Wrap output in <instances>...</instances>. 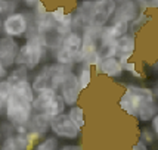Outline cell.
<instances>
[{"label":"cell","mask_w":158,"mask_h":150,"mask_svg":"<svg viewBox=\"0 0 158 150\" xmlns=\"http://www.w3.org/2000/svg\"><path fill=\"white\" fill-rule=\"evenodd\" d=\"M117 7L115 0H80L73 9V30L102 28L111 21Z\"/></svg>","instance_id":"6da1fadb"},{"label":"cell","mask_w":158,"mask_h":150,"mask_svg":"<svg viewBox=\"0 0 158 150\" xmlns=\"http://www.w3.org/2000/svg\"><path fill=\"white\" fill-rule=\"evenodd\" d=\"M49 56L50 55L44 47L40 35L37 34L34 25H31L27 35L24 37V41L19 44V52L15 65H24L30 72H33L44 62H48Z\"/></svg>","instance_id":"7a4b0ae2"},{"label":"cell","mask_w":158,"mask_h":150,"mask_svg":"<svg viewBox=\"0 0 158 150\" xmlns=\"http://www.w3.org/2000/svg\"><path fill=\"white\" fill-rule=\"evenodd\" d=\"M154 102H157V94L154 93V89L140 84H127L118 99V106L127 116L136 118L138 112L143 106Z\"/></svg>","instance_id":"3957f363"},{"label":"cell","mask_w":158,"mask_h":150,"mask_svg":"<svg viewBox=\"0 0 158 150\" xmlns=\"http://www.w3.org/2000/svg\"><path fill=\"white\" fill-rule=\"evenodd\" d=\"M69 68L71 66H64L56 62H44L37 68V71H34V74L30 75V82L34 93L46 89L58 91L62 78Z\"/></svg>","instance_id":"277c9868"},{"label":"cell","mask_w":158,"mask_h":150,"mask_svg":"<svg viewBox=\"0 0 158 150\" xmlns=\"http://www.w3.org/2000/svg\"><path fill=\"white\" fill-rule=\"evenodd\" d=\"M53 62L64 66H76L81 62V31L71 30L64 35L61 46L52 53Z\"/></svg>","instance_id":"5b68a950"},{"label":"cell","mask_w":158,"mask_h":150,"mask_svg":"<svg viewBox=\"0 0 158 150\" xmlns=\"http://www.w3.org/2000/svg\"><path fill=\"white\" fill-rule=\"evenodd\" d=\"M31 115H33L31 100L10 91L6 102L5 113H3L5 121L15 128V127H19V125H27Z\"/></svg>","instance_id":"8992f818"},{"label":"cell","mask_w":158,"mask_h":150,"mask_svg":"<svg viewBox=\"0 0 158 150\" xmlns=\"http://www.w3.org/2000/svg\"><path fill=\"white\" fill-rule=\"evenodd\" d=\"M31 25H33L31 12L19 9L2 18V34L15 40H22L27 35Z\"/></svg>","instance_id":"52a82bcc"},{"label":"cell","mask_w":158,"mask_h":150,"mask_svg":"<svg viewBox=\"0 0 158 150\" xmlns=\"http://www.w3.org/2000/svg\"><path fill=\"white\" fill-rule=\"evenodd\" d=\"M49 132L55 136L58 140H65V141H77L83 136V130L76 122L71 121V118L67 113L50 118Z\"/></svg>","instance_id":"ba28073f"},{"label":"cell","mask_w":158,"mask_h":150,"mask_svg":"<svg viewBox=\"0 0 158 150\" xmlns=\"http://www.w3.org/2000/svg\"><path fill=\"white\" fill-rule=\"evenodd\" d=\"M58 94L62 97V100L65 102L67 108L78 103L80 96H81V90H80V85H78V81H77V75H76V71H74V66H71L65 72L61 84H59Z\"/></svg>","instance_id":"9c48e42d"},{"label":"cell","mask_w":158,"mask_h":150,"mask_svg":"<svg viewBox=\"0 0 158 150\" xmlns=\"http://www.w3.org/2000/svg\"><path fill=\"white\" fill-rule=\"evenodd\" d=\"M19 40L0 35V65H3L7 69L14 66L19 52Z\"/></svg>","instance_id":"30bf717a"},{"label":"cell","mask_w":158,"mask_h":150,"mask_svg":"<svg viewBox=\"0 0 158 150\" xmlns=\"http://www.w3.org/2000/svg\"><path fill=\"white\" fill-rule=\"evenodd\" d=\"M136 50H138L136 35L127 33L126 35H121L120 38L115 40V57L121 63L131 61L135 53H136Z\"/></svg>","instance_id":"8fae6325"},{"label":"cell","mask_w":158,"mask_h":150,"mask_svg":"<svg viewBox=\"0 0 158 150\" xmlns=\"http://www.w3.org/2000/svg\"><path fill=\"white\" fill-rule=\"evenodd\" d=\"M95 68H96L98 74L103 75V77L108 78V80H120L124 75L123 65H121V62L118 61L115 56L101 59Z\"/></svg>","instance_id":"7c38bea8"},{"label":"cell","mask_w":158,"mask_h":150,"mask_svg":"<svg viewBox=\"0 0 158 150\" xmlns=\"http://www.w3.org/2000/svg\"><path fill=\"white\" fill-rule=\"evenodd\" d=\"M139 12H140V7L138 6V3H136L135 0H127V2H124V3L117 5L111 21H121V22L130 24L131 21L139 15Z\"/></svg>","instance_id":"4fadbf2b"},{"label":"cell","mask_w":158,"mask_h":150,"mask_svg":"<svg viewBox=\"0 0 158 150\" xmlns=\"http://www.w3.org/2000/svg\"><path fill=\"white\" fill-rule=\"evenodd\" d=\"M49 125L50 118H48L43 112H33L30 121L27 122V130L39 134L40 137H44L49 134Z\"/></svg>","instance_id":"5bb4252c"},{"label":"cell","mask_w":158,"mask_h":150,"mask_svg":"<svg viewBox=\"0 0 158 150\" xmlns=\"http://www.w3.org/2000/svg\"><path fill=\"white\" fill-rule=\"evenodd\" d=\"M74 71H76L77 75V81H78V85H80V90L81 93L84 90H87L92 84V78H93V66H90L89 63L86 62H80L78 65L74 66Z\"/></svg>","instance_id":"9a60e30c"},{"label":"cell","mask_w":158,"mask_h":150,"mask_svg":"<svg viewBox=\"0 0 158 150\" xmlns=\"http://www.w3.org/2000/svg\"><path fill=\"white\" fill-rule=\"evenodd\" d=\"M58 93L56 90L52 89H46L41 90V91H37L34 94V99L31 102V106H33V112H43V110L48 108V105L52 102V99L55 97V94Z\"/></svg>","instance_id":"2e32d148"},{"label":"cell","mask_w":158,"mask_h":150,"mask_svg":"<svg viewBox=\"0 0 158 150\" xmlns=\"http://www.w3.org/2000/svg\"><path fill=\"white\" fill-rule=\"evenodd\" d=\"M149 22H151V15L148 14V10H140L138 16L129 24V33L138 35Z\"/></svg>","instance_id":"e0dca14e"},{"label":"cell","mask_w":158,"mask_h":150,"mask_svg":"<svg viewBox=\"0 0 158 150\" xmlns=\"http://www.w3.org/2000/svg\"><path fill=\"white\" fill-rule=\"evenodd\" d=\"M67 110V105L62 100V97L58 93L55 94V97L52 99V102L48 105V108L43 110V113L48 116V118H53L56 115H61V113H65Z\"/></svg>","instance_id":"ac0fdd59"},{"label":"cell","mask_w":158,"mask_h":150,"mask_svg":"<svg viewBox=\"0 0 158 150\" xmlns=\"http://www.w3.org/2000/svg\"><path fill=\"white\" fill-rule=\"evenodd\" d=\"M65 113L71 118V121L73 122H76L80 128H84L86 127V110L83 106H80L78 103L77 105H73V106H68L67 110H65Z\"/></svg>","instance_id":"d6986e66"},{"label":"cell","mask_w":158,"mask_h":150,"mask_svg":"<svg viewBox=\"0 0 158 150\" xmlns=\"http://www.w3.org/2000/svg\"><path fill=\"white\" fill-rule=\"evenodd\" d=\"M61 144V140H58L55 136H52L49 132L48 136H44L39 143L35 144L33 150H56Z\"/></svg>","instance_id":"ffe728a7"},{"label":"cell","mask_w":158,"mask_h":150,"mask_svg":"<svg viewBox=\"0 0 158 150\" xmlns=\"http://www.w3.org/2000/svg\"><path fill=\"white\" fill-rule=\"evenodd\" d=\"M123 65V71L124 72H127V74L130 75L131 78H135V80H138V81H142V80H145V72L143 69H140L138 66V63L133 61H127L124 62V63H121Z\"/></svg>","instance_id":"44dd1931"},{"label":"cell","mask_w":158,"mask_h":150,"mask_svg":"<svg viewBox=\"0 0 158 150\" xmlns=\"http://www.w3.org/2000/svg\"><path fill=\"white\" fill-rule=\"evenodd\" d=\"M19 0H0V18H5L6 15L12 14L15 10H19Z\"/></svg>","instance_id":"7402d4cb"},{"label":"cell","mask_w":158,"mask_h":150,"mask_svg":"<svg viewBox=\"0 0 158 150\" xmlns=\"http://www.w3.org/2000/svg\"><path fill=\"white\" fill-rule=\"evenodd\" d=\"M157 138H158V136L151 130V128H149V127H142V128L139 130V138L138 140L143 141V143L146 144V146H149V147H152L154 144L157 143Z\"/></svg>","instance_id":"603a6c76"},{"label":"cell","mask_w":158,"mask_h":150,"mask_svg":"<svg viewBox=\"0 0 158 150\" xmlns=\"http://www.w3.org/2000/svg\"><path fill=\"white\" fill-rule=\"evenodd\" d=\"M9 93H10V87H9L7 81L6 80H0V118H3Z\"/></svg>","instance_id":"cb8c5ba5"},{"label":"cell","mask_w":158,"mask_h":150,"mask_svg":"<svg viewBox=\"0 0 158 150\" xmlns=\"http://www.w3.org/2000/svg\"><path fill=\"white\" fill-rule=\"evenodd\" d=\"M67 14H68V9L64 6V5H58V6H55L53 9L49 10V15H50L52 21L55 22L56 25L61 24L62 21H64V18L67 16Z\"/></svg>","instance_id":"d4e9b609"},{"label":"cell","mask_w":158,"mask_h":150,"mask_svg":"<svg viewBox=\"0 0 158 150\" xmlns=\"http://www.w3.org/2000/svg\"><path fill=\"white\" fill-rule=\"evenodd\" d=\"M140 10H154L158 7V0H135Z\"/></svg>","instance_id":"484cf974"},{"label":"cell","mask_w":158,"mask_h":150,"mask_svg":"<svg viewBox=\"0 0 158 150\" xmlns=\"http://www.w3.org/2000/svg\"><path fill=\"white\" fill-rule=\"evenodd\" d=\"M56 150H84V146L81 143H68V144H59Z\"/></svg>","instance_id":"4316f807"},{"label":"cell","mask_w":158,"mask_h":150,"mask_svg":"<svg viewBox=\"0 0 158 150\" xmlns=\"http://www.w3.org/2000/svg\"><path fill=\"white\" fill-rule=\"evenodd\" d=\"M131 150H151V147H149V146H146L143 141L136 140L135 143L131 144Z\"/></svg>","instance_id":"83f0119b"},{"label":"cell","mask_w":158,"mask_h":150,"mask_svg":"<svg viewBox=\"0 0 158 150\" xmlns=\"http://www.w3.org/2000/svg\"><path fill=\"white\" fill-rule=\"evenodd\" d=\"M148 124H149L148 127H149V128H151V130L154 131V132H155V134L158 136V115L152 116V118H151V121H149Z\"/></svg>","instance_id":"f1b7e54d"},{"label":"cell","mask_w":158,"mask_h":150,"mask_svg":"<svg viewBox=\"0 0 158 150\" xmlns=\"http://www.w3.org/2000/svg\"><path fill=\"white\" fill-rule=\"evenodd\" d=\"M7 75V68H5L3 65H0V80H5Z\"/></svg>","instance_id":"f546056e"},{"label":"cell","mask_w":158,"mask_h":150,"mask_svg":"<svg viewBox=\"0 0 158 150\" xmlns=\"http://www.w3.org/2000/svg\"><path fill=\"white\" fill-rule=\"evenodd\" d=\"M124 2H127V0H115V3H117V5H120V3H124Z\"/></svg>","instance_id":"4dcf8cb0"},{"label":"cell","mask_w":158,"mask_h":150,"mask_svg":"<svg viewBox=\"0 0 158 150\" xmlns=\"http://www.w3.org/2000/svg\"><path fill=\"white\" fill-rule=\"evenodd\" d=\"M0 35H3L2 34V18H0Z\"/></svg>","instance_id":"1f68e13d"},{"label":"cell","mask_w":158,"mask_h":150,"mask_svg":"<svg viewBox=\"0 0 158 150\" xmlns=\"http://www.w3.org/2000/svg\"><path fill=\"white\" fill-rule=\"evenodd\" d=\"M0 141H2V140H0Z\"/></svg>","instance_id":"d6a6232c"}]
</instances>
